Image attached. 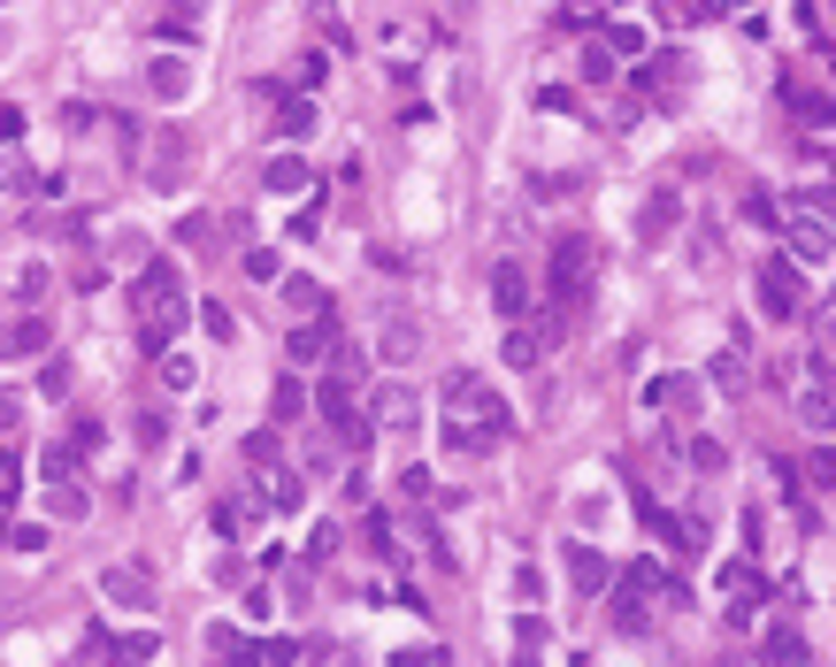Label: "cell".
I'll list each match as a JSON object with an SVG mask.
<instances>
[{
  "label": "cell",
  "mask_w": 836,
  "mask_h": 667,
  "mask_svg": "<svg viewBox=\"0 0 836 667\" xmlns=\"http://www.w3.org/2000/svg\"><path fill=\"white\" fill-rule=\"evenodd\" d=\"M506 430H514L506 399L476 376V368H453V376H446V422H438L446 453H492Z\"/></svg>",
  "instance_id": "6da1fadb"
},
{
  "label": "cell",
  "mask_w": 836,
  "mask_h": 667,
  "mask_svg": "<svg viewBox=\"0 0 836 667\" xmlns=\"http://www.w3.org/2000/svg\"><path fill=\"white\" fill-rule=\"evenodd\" d=\"M131 323H139V353H147V361H162L169 337H184L192 300H184L176 261H147V269H139V284H131Z\"/></svg>",
  "instance_id": "7a4b0ae2"
},
{
  "label": "cell",
  "mask_w": 836,
  "mask_h": 667,
  "mask_svg": "<svg viewBox=\"0 0 836 667\" xmlns=\"http://www.w3.org/2000/svg\"><path fill=\"white\" fill-rule=\"evenodd\" d=\"M591 261H599L591 238H560L553 246V292H560V308H583L591 300Z\"/></svg>",
  "instance_id": "3957f363"
},
{
  "label": "cell",
  "mask_w": 836,
  "mask_h": 667,
  "mask_svg": "<svg viewBox=\"0 0 836 667\" xmlns=\"http://www.w3.org/2000/svg\"><path fill=\"white\" fill-rule=\"evenodd\" d=\"M752 292H760V315H768V323H791V315L806 308L799 261H768V269H752Z\"/></svg>",
  "instance_id": "277c9868"
},
{
  "label": "cell",
  "mask_w": 836,
  "mask_h": 667,
  "mask_svg": "<svg viewBox=\"0 0 836 667\" xmlns=\"http://www.w3.org/2000/svg\"><path fill=\"white\" fill-rule=\"evenodd\" d=\"M368 430H384V438H415V430H422L415 391H407V384H384V391H376V407H368Z\"/></svg>",
  "instance_id": "5b68a950"
},
{
  "label": "cell",
  "mask_w": 836,
  "mask_h": 667,
  "mask_svg": "<svg viewBox=\"0 0 836 667\" xmlns=\"http://www.w3.org/2000/svg\"><path fill=\"white\" fill-rule=\"evenodd\" d=\"M315 123H323L315 93H277V100H269V131H277V139H308Z\"/></svg>",
  "instance_id": "8992f818"
},
{
  "label": "cell",
  "mask_w": 836,
  "mask_h": 667,
  "mask_svg": "<svg viewBox=\"0 0 836 667\" xmlns=\"http://www.w3.org/2000/svg\"><path fill=\"white\" fill-rule=\"evenodd\" d=\"M46 353H54V331H46L39 315L0 323V361H46Z\"/></svg>",
  "instance_id": "52a82bcc"
},
{
  "label": "cell",
  "mask_w": 836,
  "mask_h": 667,
  "mask_svg": "<svg viewBox=\"0 0 836 667\" xmlns=\"http://www.w3.org/2000/svg\"><path fill=\"white\" fill-rule=\"evenodd\" d=\"M100 591H108V599H116V606H139V614H147V606H154V575H147V568H139V560H116V568H108V575H100Z\"/></svg>",
  "instance_id": "ba28073f"
},
{
  "label": "cell",
  "mask_w": 836,
  "mask_h": 667,
  "mask_svg": "<svg viewBox=\"0 0 836 667\" xmlns=\"http://www.w3.org/2000/svg\"><path fill=\"white\" fill-rule=\"evenodd\" d=\"M675 223H683V192H675V184H661V192L637 207V238H645V246H661V238H675Z\"/></svg>",
  "instance_id": "9c48e42d"
},
{
  "label": "cell",
  "mask_w": 836,
  "mask_h": 667,
  "mask_svg": "<svg viewBox=\"0 0 836 667\" xmlns=\"http://www.w3.org/2000/svg\"><path fill=\"white\" fill-rule=\"evenodd\" d=\"M599 46H607L614 62H645V54H653L645 23H630V15H607V23H599Z\"/></svg>",
  "instance_id": "30bf717a"
},
{
  "label": "cell",
  "mask_w": 836,
  "mask_h": 667,
  "mask_svg": "<svg viewBox=\"0 0 836 667\" xmlns=\"http://www.w3.org/2000/svg\"><path fill=\"white\" fill-rule=\"evenodd\" d=\"M568 583H576L583 599H599V591L614 583V568H607V552H591V545H568Z\"/></svg>",
  "instance_id": "8fae6325"
},
{
  "label": "cell",
  "mask_w": 836,
  "mask_h": 667,
  "mask_svg": "<svg viewBox=\"0 0 836 667\" xmlns=\"http://www.w3.org/2000/svg\"><path fill=\"white\" fill-rule=\"evenodd\" d=\"M492 308H500V315H514V323L529 315V277H522L514 261H500V269H492Z\"/></svg>",
  "instance_id": "7c38bea8"
},
{
  "label": "cell",
  "mask_w": 836,
  "mask_h": 667,
  "mask_svg": "<svg viewBox=\"0 0 836 667\" xmlns=\"http://www.w3.org/2000/svg\"><path fill=\"white\" fill-rule=\"evenodd\" d=\"M154 653H162V637H154V630H131V637H108L100 667H147Z\"/></svg>",
  "instance_id": "4fadbf2b"
},
{
  "label": "cell",
  "mask_w": 836,
  "mask_h": 667,
  "mask_svg": "<svg viewBox=\"0 0 836 667\" xmlns=\"http://www.w3.org/2000/svg\"><path fill=\"white\" fill-rule=\"evenodd\" d=\"M331 308H323V323H300V331H292V345H285V353H292V368H315V361H323V353H331Z\"/></svg>",
  "instance_id": "5bb4252c"
},
{
  "label": "cell",
  "mask_w": 836,
  "mask_h": 667,
  "mask_svg": "<svg viewBox=\"0 0 836 667\" xmlns=\"http://www.w3.org/2000/svg\"><path fill=\"white\" fill-rule=\"evenodd\" d=\"M545 345H553V337L537 331V323H514V331H506V368H537Z\"/></svg>",
  "instance_id": "9a60e30c"
},
{
  "label": "cell",
  "mask_w": 836,
  "mask_h": 667,
  "mask_svg": "<svg viewBox=\"0 0 836 667\" xmlns=\"http://www.w3.org/2000/svg\"><path fill=\"white\" fill-rule=\"evenodd\" d=\"M791 261H814V269L829 261V223L822 215L814 223H791Z\"/></svg>",
  "instance_id": "2e32d148"
},
{
  "label": "cell",
  "mask_w": 836,
  "mask_h": 667,
  "mask_svg": "<svg viewBox=\"0 0 836 667\" xmlns=\"http://www.w3.org/2000/svg\"><path fill=\"white\" fill-rule=\"evenodd\" d=\"M308 415V384L300 376H277V391H269V422L285 430V422H300Z\"/></svg>",
  "instance_id": "e0dca14e"
},
{
  "label": "cell",
  "mask_w": 836,
  "mask_h": 667,
  "mask_svg": "<svg viewBox=\"0 0 836 667\" xmlns=\"http://www.w3.org/2000/svg\"><path fill=\"white\" fill-rule=\"evenodd\" d=\"M261 184H269V192H308V184H315V169L300 162V154H277V162L261 169Z\"/></svg>",
  "instance_id": "ac0fdd59"
},
{
  "label": "cell",
  "mask_w": 836,
  "mask_h": 667,
  "mask_svg": "<svg viewBox=\"0 0 836 667\" xmlns=\"http://www.w3.org/2000/svg\"><path fill=\"white\" fill-rule=\"evenodd\" d=\"M353 376H361V345H345V337H331V353H323V384H337V391H353Z\"/></svg>",
  "instance_id": "d6986e66"
},
{
  "label": "cell",
  "mask_w": 836,
  "mask_h": 667,
  "mask_svg": "<svg viewBox=\"0 0 836 667\" xmlns=\"http://www.w3.org/2000/svg\"><path fill=\"white\" fill-rule=\"evenodd\" d=\"M246 469H254V476H269V469H285V438H277V422L246 438Z\"/></svg>",
  "instance_id": "ffe728a7"
},
{
  "label": "cell",
  "mask_w": 836,
  "mask_h": 667,
  "mask_svg": "<svg viewBox=\"0 0 836 667\" xmlns=\"http://www.w3.org/2000/svg\"><path fill=\"white\" fill-rule=\"evenodd\" d=\"M261 499L277 506V514H300V499H308V484H300L292 469H269V484H261Z\"/></svg>",
  "instance_id": "44dd1931"
},
{
  "label": "cell",
  "mask_w": 836,
  "mask_h": 667,
  "mask_svg": "<svg viewBox=\"0 0 836 667\" xmlns=\"http://www.w3.org/2000/svg\"><path fill=\"white\" fill-rule=\"evenodd\" d=\"M760 653H768V667H814V653H806V637H799V630H775Z\"/></svg>",
  "instance_id": "7402d4cb"
},
{
  "label": "cell",
  "mask_w": 836,
  "mask_h": 667,
  "mask_svg": "<svg viewBox=\"0 0 836 667\" xmlns=\"http://www.w3.org/2000/svg\"><path fill=\"white\" fill-rule=\"evenodd\" d=\"M653 407H698V376H661L653 384Z\"/></svg>",
  "instance_id": "603a6c76"
},
{
  "label": "cell",
  "mask_w": 836,
  "mask_h": 667,
  "mask_svg": "<svg viewBox=\"0 0 836 667\" xmlns=\"http://www.w3.org/2000/svg\"><path fill=\"white\" fill-rule=\"evenodd\" d=\"M690 469H698V476H721V469H729V445H721V438H690Z\"/></svg>",
  "instance_id": "cb8c5ba5"
},
{
  "label": "cell",
  "mask_w": 836,
  "mask_h": 667,
  "mask_svg": "<svg viewBox=\"0 0 836 667\" xmlns=\"http://www.w3.org/2000/svg\"><path fill=\"white\" fill-rule=\"evenodd\" d=\"M154 93H162V100H184V93H192V69H184V62H154Z\"/></svg>",
  "instance_id": "d4e9b609"
},
{
  "label": "cell",
  "mask_w": 836,
  "mask_h": 667,
  "mask_svg": "<svg viewBox=\"0 0 836 667\" xmlns=\"http://www.w3.org/2000/svg\"><path fill=\"white\" fill-rule=\"evenodd\" d=\"M285 300H292V315H315L323 308V284L315 277H285Z\"/></svg>",
  "instance_id": "484cf974"
},
{
  "label": "cell",
  "mask_w": 836,
  "mask_h": 667,
  "mask_svg": "<svg viewBox=\"0 0 836 667\" xmlns=\"http://www.w3.org/2000/svg\"><path fill=\"white\" fill-rule=\"evenodd\" d=\"M799 415H806L814 430H829V376H814V384H806V399H799Z\"/></svg>",
  "instance_id": "4316f807"
},
{
  "label": "cell",
  "mask_w": 836,
  "mask_h": 667,
  "mask_svg": "<svg viewBox=\"0 0 836 667\" xmlns=\"http://www.w3.org/2000/svg\"><path fill=\"white\" fill-rule=\"evenodd\" d=\"M614 630H622V637H645V630H653V606H637V599H614Z\"/></svg>",
  "instance_id": "83f0119b"
},
{
  "label": "cell",
  "mask_w": 836,
  "mask_h": 667,
  "mask_svg": "<svg viewBox=\"0 0 836 667\" xmlns=\"http://www.w3.org/2000/svg\"><path fill=\"white\" fill-rule=\"evenodd\" d=\"M0 545H8V552H39L46 529H39V521H0Z\"/></svg>",
  "instance_id": "f1b7e54d"
},
{
  "label": "cell",
  "mask_w": 836,
  "mask_h": 667,
  "mask_svg": "<svg viewBox=\"0 0 836 667\" xmlns=\"http://www.w3.org/2000/svg\"><path fill=\"white\" fill-rule=\"evenodd\" d=\"M176 176H184V139L169 131V139H162V154H154V184H176Z\"/></svg>",
  "instance_id": "f546056e"
},
{
  "label": "cell",
  "mask_w": 836,
  "mask_h": 667,
  "mask_svg": "<svg viewBox=\"0 0 836 667\" xmlns=\"http://www.w3.org/2000/svg\"><path fill=\"white\" fill-rule=\"evenodd\" d=\"M215 529H223V537H246V529H254V506H246V499H223V506H215Z\"/></svg>",
  "instance_id": "4dcf8cb0"
},
{
  "label": "cell",
  "mask_w": 836,
  "mask_h": 667,
  "mask_svg": "<svg viewBox=\"0 0 836 667\" xmlns=\"http://www.w3.org/2000/svg\"><path fill=\"white\" fill-rule=\"evenodd\" d=\"M192 315H200V331H207V337H238V323H231V308H223V300H200Z\"/></svg>",
  "instance_id": "1f68e13d"
},
{
  "label": "cell",
  "mask_w": 836,
  "mask_h": 667,
  "mask_svg": "<svg viewBox=\"0 0 836 667\" xmlns=\"http://www.w3.org/2000/svg\"><path fill=\"white\" fill-rule=\"evenodd\" d=\"M154 368H162V384H169V391H192V384H200V368H192L184 353H162Z\"/></svg>",
  "instance_id": "d6a6232c"
},
{
  "label": "cell",
  "mask_w": 836,
  "mask_h": 667,
  "mask_svg": "<svg viewBox=\"0 0 836 667\" xmlns=\"http://www.w3.org/2000/svg\"><path fill=\"white\" fill-rule=\"evenodd\" d=\"M384 353H392V361H415V353H422V331H415V323H392V331H384Z\"/></svg>",
  "instance_id": "836d02e7"
},
{
  "label": "cell",
  "mask_w": 836,
  "mask_h": 667,
  "mask_svg": "<svg viewBox=\"0 0 836 667\" xmlns=\"http://www.w3.org/2000/svg\"><path fill=\"white\" fill-rule=\"evenodd\" d=\"M576 69H583V85H607V77H614L622 62H614L607 46H583V62H576Z\"/></svg>",
  "instance_id": "e575fe53"
},
{
  "label": "cell",
  "mask_w": 836,
  "mask_h": 667,
  "mask_svg": "<svg viewBox=\"0 0 836 667\" xmlns=\"http://www.w3.org/2000/svg\"><path fill=\"white\" fill-rule=\"evenodd\" d=\"M39 391H46V399H62V391H69V361H62V353H46V361H39Z\"/></svg>",
  "instance_id": "d590c367"
},
{
  "label": "cell",
  "mask_w": 836,
  "mask_h": 667,
  "mask_svg": "<svg viewBox=\"0 0 836 667\" xmlns=\"http://www.w3.org/2000/svg\"><path fill=\"white\" fill-rule=\"evenodd\" d=\"M744 215H752V223H760V230H775V223H783V215H775V192H760V184H752V192H744Z\"/></svg>",
  "instance_id": "8d00e7d4"
},
{
  "label": "cell",
  "mask_w": 836,
  "mask_h": 667,
  "mask_svg": "<svg viewBox=\"0 0 836 667\" xmlns=\"http://www.w3.org/2000/svg\"><path fill=\"white\" fill-rule=\"evenodd\" d=\"M246 277H254V284H277V277H285V261H277L269 246H254V254H246Z\"/></svg>",
  "instance_id": "74e56055"
},
{
  "label": "cell",
  "mask_w": 836,
  "mask_h": 667,
  "mask_svg": "<svg viewBox=\"0 0 836 667\" xmlns=\"http://www.w3.org/2000/svg\"><path fill=\"white\" fill-rule=\"evenodd\" d=\"M714 384H721V391H737V384H744V353H737V345H729V353H714Z\"/></svg>",
  "instance_id": "f35d334b"
},
{
  "label": "cell",
  "mask_w": 836,
  "mask_h": 667,
  "mask_svg": "<svg viewBox=\"0 0 836 667\" xmlns=\"http://www.w3.org/2000/svg\"><path fill=\"white\" fill-rule=\"evenodd\" d=\"M154 31H162L169 46H192V39H200V23H192V15H176V8H169V15L154 23Z\"/></svg>",
  "instance_id": "ab89813d"
},
{
  "label": "cell",
  "mask_w": 836,
  "mask_h": 667,
  "mask_svg": "<svg viewBox=\"0 0 836 667\" xmlns=\"http://www.w3.org/2000/svg\"><path fill=\"white\" fill-rule=\"evenodd\" d=\"M54 484H69V469H77V445H46V461H39Z\"/></svg>",
  "instance_id": "60d3db41"
},
{
  "label": "cell",
  "mask_w": 836,
  "mask_h": 667,
  "mask_svg": "<svg viewBox=\"0 0 836 667\" xmlns=\"http://www.w3.org/2000/svg\"><path fill=\"white\" fill-rule=\"evenodd\" d=\"M514 599H522V614H537V599H545V575H537V568H522V575H514Z\"/></svg>",
  "instance_id": "b9f144b4"
},
{
  "label": "cell",
  "mask_w": 836,
  "mask_h": 667,
  "mask_svg": "<svg viewBox=\"0 0 836 667\" xmlns=\"http://www.w3.org/2000/svg\"><path fill=\"white\" fill-rule=\"evenodd\" d=\"M15 430H23V399L0 391V445H15Z\"/></svg>",
  "instance_id": "7bdbcfd3"
},
{
  "label": "cell",
  "mask_w": 836,
  "mask_h": 667,
  "mask_svg": "<svg viewBox=\"0 0 836 667\" xmlns=\"http://www.w3.org/2000/svg\"><path fill=\"white\" fill-rule=\"evenodd\" d=\"M791 108H799V116H814V131L829 123V100H822V93H799V85H791Z\"/></svg>",
  "instance_id": "ee69618b"
},
{
  "label": "cell",
  "mask_w": 836,
  "mask_h": 667,
  "mask_svg": "<svg viewBox=\"0 0 836 667\" xmlns=\"http://www.w3.org/2000/svg\"><path fill=\"white\" fill-rule=\"evenodd\" d=\"M176 238H184V246H215V223H207V215H184Z\"/></svg>",
  "instance_id": "f6af8a7d"
},
{
  "label": "cell",
  "mask_w": 836,
  "mask_h": 667,
  "mask_svg": "<svg viewBox=\"0 0 836 667\" xmlns=\"http://www.w3.org/2000/svg\"><path fill=\"white\" fill-rule=\"evenodd\" d=\"M69 445H77V453H93V445H100V422H93V415H77V422H69Z\"/></svg>",
  "instance_id": "bcb514c9"
},
{
  "label": "cell",
  "mask_w": 836,
  "mask_h": 667,
  "mask_svg": "<svg viewBox=\"0 0 836 667\" xmlns=\"http://www.w3.org/2000/svg\"><path fill=\"white\" fill-rule=\"evenodd\" d=\"M514 645H522V653H537V645H545V622H537V614H522V622H514Z\"/></svg>",
  "instance_id": "7dc6e473"
},
{
  "label": "cell",
  "mask_w": 836,
  "mask_h": 667,
  "mask_svg": "<svg viewBox=\"0 0 836 667\" xmlns=\"http://www.w3.org/2000/svg\"><path fill=\"white\" fill-rule=\"evenodd\" d=\"M292 77H300V85H323V77H331V62H323V54H300V69H292Z\"/></svg>",
  "instance_id": "c3c4849f"
},
{
  "label": "cell",
  "mask_w": 836,
  "mask_h": 667,
  "mask_svg": "<svg viewBox=\"0 0 836 667\" xmlns=\"http://www.w3.org/2000/svg\"><path fill=\"white\" fill-rule=\"evenodd\" d=\"M392 667H446L438 653H422V645H407V653H392Z\"/></svg>",
  "instance_id": "681fc988"
},
{
  "label": "cell",
  "mask_w": 836,
  "mask_h": 667,
  "mask_svg": "<svg viewBox=\"0 0 836 667\" xmlns=\"http://www.w3.org/2000/svg\"><path fill=\"white\" fill-rule=\"evenodd\" d=\"M560 15H568V23H576V31H583V23H591V15H599V0H560Z\"/></svg>",
  "instance_id": "f907efd6"
},
{
  "label": "cell",
  "mask_w": 836,
  "mask_h": 667,
  "mask_svg": "<svg viewBox=\"0 0 836 667\" xmlns=\"http://www.w3.org/2000/svg\"><path fill=\"white\" fill-rule=\"evenodd\" d=\"M15 476H23V469H15V445H0V499L15 492Z\"/></svg>",
  "instance_id": "816d5d0a"
},
{
  "label": "cell",
  "mask_w": 836,
  "mask_h": 667,
  "mask_svg": "<svg viewBox=\"0 0 836 667\" xmlns=\"http://www.w3.org/2000/svg\"><path fill=\"white\" fill-rule=\"evenodd\" d=\"M8 139H23V116H15V108H0V147H8Z\"/></svg>",
  "instance_id": "f5cc1de1"
},
{
  "label": "cell",
  "mask_w": 836,
  "mask_h": 667,
  "mask_svg": "<svg viewBox=\"0 0 836 667\" xmlns=\"http://www.w3.org/2000/svg\"><path fill=\"white\" fill-rule=\"evenodd\" d=\"M729 8H744V0H690V15H729Z\"/></svg>",
  "instance_id": "db71d44e"
},
{
  "label": "cell",
  "mask_w": 836,
  "mask_h": 667,
  "mask_svg": "<svg viewBox=\"0 0 836 667\" xmlns=\"http://www.w3.org/2000/svg\"><path fill=\"white\" fill-rule=\"evenodd\" d=\"M169 8H176V15H192V8H200V0H169Z\"/></svg>",
  "instance_id": "11a10c76"
}]
</instances>
